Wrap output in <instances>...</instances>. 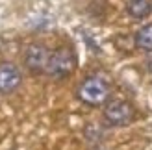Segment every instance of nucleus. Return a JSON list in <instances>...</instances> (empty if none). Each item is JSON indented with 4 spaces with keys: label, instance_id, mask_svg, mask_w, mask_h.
Wrapping results in <instances>:
<instances>
[{
    "label": "nucleus",
    "instance_id": "7ed1b4c3",
    "mask_svg": "<svg viewBox=\"0 0 152 150\" xmlns=\"http://www.w3.org/2000/svg\"><path fill=\"white\" fill-rule=\"evenodd\" d=\"M102 117L110 126H126L134 121L135 109L130 102H126L123 98H113L108 100L102 109Z\"/></svg>",
    "mask_w": 152,
    "mask_h": 150
},
{
    "label": "nucleus",
    "instance_id": "f257e3e1",
    "mask_svg": "<svg viewBox=\"0 0 152 150\" xmlns=\"http://www.w3.org/2000/svg\"><path fill=\"white\" fill-rule=\"evenodd\" d=\"M76 96L80 102L87 104V106H100L106 104L110 98V84L108 80L102 76H87L86 80L80 82L78 89H76Z\"/></svg>",
    "mask_w": 152,
    "mask_h": 150
},
{
    "label": "nucleus",
    "instance_id": "6e6552de",
    "mask_svg": "<svg viewBox=\"0 0 152 150\" xmlns=\"http://www.w3.org/2000/svg\"><path fill=\"white\" fill-rule=\"evenodd\" d=\"M148 71H150V72H152V58H150V59H148Z\"/></svg>",
    "mask_w": 152,
    "mask_h": 150
},
{
    "label": "nucleus",
    "instance_id": "39448f33",
    "mask_svg": "<svg viewBox=\"0 0 152 150\" xmlns=\"http://www.w3.org/2000/svg\"><path fill=\"white\" fill-rule=\"evenodd\" d=\"M20 82H22V74L17 65L10 61L0 63V93L2 95L13 93L20 85Z\"/></svg>",
    "mask_w": 152,
    "mask_h": 150
},
{
    "label": "nucleus",
    "instance_id": "f03ea898",
    "mask_svg": "<svg viewBox=\"0 0 152 150\" xmlns=\"http://www.w3.org/2000/svg\"><path fill=\"white\" fill-rule=\"evenodd\" d=\"M76 69V54L69 47H59L54 52H50V59L47 65V74L56 80L67 78Z\"/></svg>",
    "mask_w": 152,
    "mask_h": 150
},
{
    "label": "nucleus",
    "instance_id": "423d86ee",
    "mask_svg": "<svg viewBox=\"0 0 152 150\" xmlns=\"http://www.w3.org/2000/svg\"><path fill=\"white\" fill-rule=\"evenodd\" d=\"M126 11L134 19H145L152 13V2L150 0H128Z\"/></svg>",
    "mask_w": 152,
    "mask_h": 150
},
{
    "label": "nucleus",
    "instance_id": "20e7f679",
    "mask_svg": "<svg viewBox=\"0 0 152 150\" xmlns=\"http://www.w3.org/2000/svg\"><path fill=\"white\" fill-rule=\"evenodd\" d=\"M48 59H50V50L43 43L28 44V48L24 52V65L30 72H34V74L47 72Z\"/></svg>",
    "mask_w": 152,
    "mask_h": 150
},
{
    "label": "nucleus",
    "instance_id": "0eeeda50",
    "mask_svg": "<svg viewBox=\"0 0 152 150\" xmlns=\"http://www.w3.org/2000/svg\"><path fill=\"white\" fill-rule=\"evenodd\" d=\"M134 43L139 50L152 52V22H148V24L137 30V33L134 35Z\"/></svg>",
    "mask_w": 152,
    "mask_h": 150
}]
</instances>
